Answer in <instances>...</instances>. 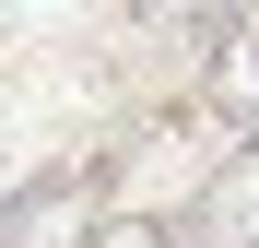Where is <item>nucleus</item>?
Here are the masks:
<instances>
[{
	"label": "nucleus",
	"mask_w": 259,
	"mask_h": 248,
	"mask_svg": "<svg viewBox=\"0 0 259 248\" xmlns=\"http://www.w3.org/2000/svg\"><path fill=\"white\" fill-rule=\"evenodd\" d=\"M200 118L224 142H259V0L212 12V59H200Z\"/></svg>",
	"instance_id": "1"
},
{
	"label": "nucleus",
	"mask_w": 259,
	"mask_h": 248,
	"mask_svg": "<svg viewBox=\"0 0 259 248\" xmlns=\"http://www.w3.org/2000/svg\"><path fill=\"white\" fill-rule=\"evenodd\" d=\"M177 236H189V248H259V142L200 189V213H189Z\"/></svg>",
	"instance_id": "2"
},
{
	"label": "nucleus",
	"mask_w": 259,
	"mask_h": 248,
	"mask_svg": "<svg viewBox=\"0 0 259 248\" xmlns=\"http://www.w3.org/2000/svg\"><path fill=\"white\" fill-rule=\"evenodd\" d=\"M82 248H189V236H177V225H153V213H130V225H95Z\"/></svg>",
	"instance_id": "3"
},
{
	"label": "nucleus",
	"mask_w": 259,
	"mask_h": 248,
	"mask_svg": "<svg viewBox=\"0 0 259 248\" xmlns=\"http://www.w3.org/2000/svg\"><path fill=\"white\" fill-rule=\"evenodd\" d=\"M200 12V0H130V24H142V36H165V24H189Z\"/></svg>",
	"instance_id": "4"
}]
</instances>
